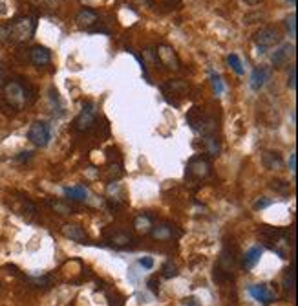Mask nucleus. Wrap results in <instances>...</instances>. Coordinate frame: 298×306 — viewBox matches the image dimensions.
Masks as SVG:
<instances>
[{
	"label": "nucleus",
	"mask_w": 298,
	"mask_h": 306,
	"mask_svg": "<svg viewBox=\"0 0 298 306\" xmlns=\"http://www.w3.org/2000/svg\"><path fill=\"white\" fill-rule=\"evenodd\" d=\"M4 99L11 108L22 110L35 101V90L22 79H11L4 85Z\"/></svg>",
	"instance_id": "1"
},
{
	"label": "nucleus",
	"mask_w": 298,
	"mask_h": 306,
	"mask_svg": "<svg viewBox=\"0 0 298 306\" xmlns=\"http://www.w3.org/2000/svg\"><path fill=\"white\" fill-rule=\"evenodd\" d=\"M37 22L32 17H20L10 22V43H26L33 37Z\"/></svg>",
	"instance_id": "2"
},
{
	"label": "nucleus",
	"mask_w": 298,
	"mask_h": 306,
	"mask_svg": "<svg viewBox=\"0 0 298 306\" xmlns=\"http://www.w3.org/2000/svg\"><path fill=\"white\" fill-rule=\"evenodd\" d=\"M280 39H282V35H280V30L276 26H266L258 30L254 35V44L258 48V54H266V50L280 43Z\"/></svg>",
	"instance_id": "3"
},
{
	"label": "nucleus",
	"mask_w": 298,
	"mask_h": 306,
	"mask_svg": "<svg viewBox=\"0 0 298 306\" xmlns=\"http://www.w3.org/2000/svg\"><path fill=\"white\" fill-rule=\"evenodd\" d=\"M28 140L35 147H48L52 141V125L46 121H33L28 130Z\"/></svg>",
	"instance_id": "4"
},
{
	"label": "nucleus",
	"mask_w": 298,
	"mask_h": 306,
	"mask_svg": "<svg viewBox=\"0 0 298 306\" xmlns=\"http://www.w3.org/2000/svg\"><path fill=\"white\" fill-rule=\"evenodd\" d=\"M96 121H97V112H96V105L92 101H86L82 105V110L80 114L75 118L74 121V129L77 132H88L96 127Z\"/></svg>",
	"instance_id": "5"
},
{
	"label": "nucleus",
	"mask_w": 298,
	"mask_h": 306,
	"mask_svg": "<svg viewBox=\"0 0 298 306\" xmlns=\"http://www.w3.org/2000/svg\"><path fill=\"white\" fill-rule=\"evenodd\" d=\"M212 171V165H210V160L207 156H192L188 163H186V176L196 178V180H202V178H207Z\"/></svg>",
	"instance_id": "6"
},
{
	"label": "nucleus",
	"mask_w": 298,
	"mask_h": 306,
	"mask_svg": "<svg viewBox=\"0 0 298 306\" xmlns=\"http://www.w3.org/2000/svg\"><path fill=\"white\" fill-rule=\"evenodd\" d=\"M156 57H158V63H160L161 66H165V68L174 70V72L180 70L181 61H180V57H178L176 50L172 48V46H168V44H160L158 50H156Z\"/></svg>",
	"instance_id": "7"
},
{
	"label": "nucleus",
	"mask_w": 298,
	"mask_h": 306,
	"mask_svg": "<svg viewBox=\"0 0 298 306\" xmlns=\"http://www.w3.org/2000/svg\"><path fill=\"white\" fill-rule=\"evenodd\" d=\"M249 293L262 304H269V302L276 301L278 297L276 291L271 288V284H252L249 286Z\"/></svg>",
	"instance_id": "8"
},
{
	"label": "nucleus",
	"mask_w": 298,
	"mask_h": 306,
	"mask_svg": "<svg viewBox=\"0 0 298 306\" xmlns=\"http://www.w3.org/2000/svg\"><path fill=\"white\" fill-rule=\"evenodd\" d=\"M294 55V46L289 43H284L280 44L276 50H274V54H272V66L274 68H282V66L289 65V59Z\"/></svg>",
	"instance_id": "9"
},
{
	"label": "nucleus",
	"mask_w": 298,
	"mask_h": 306,
	"mask_svg": "<svg viewBox=\"0 0 298 306\" xmlns=\"http://www.w3.org/2000/svg\"><path fill=\"white\" fill-rule=\"evenodd\" d=\"M269 77H271V70L269 68H266V66H256L254 70L250 72L249 86L254 92H260L266 86L267 81H269Z\"/></svg>",
	"instance_id": "10"
},
{
	"label": "nucleus",
	"mask_w": 298,
	"mask_h": 306,
	"mask_svg": "<svg viewBox=\"0 0 298 306\" xmlns=\"http://www.w3.org/2000/svg\"><path fill=\"white\" fill-rule=\"evenodd\" d=\"M30 61H32L35 66H48L50 63H52V52H50L46 46H40V44H37V46H33L32 50H30Z\"/></svg>",
	"instance_id": "11"
},
{
	"label": "nucleus",
	"mask_w": 298,
	"mask_h": 306,
	"mask_svg": "<svg viewBox=\"0 0 298 306\" xmlns=\"http://www.w3.org/2000/svg\"><path fill=\"white\" fill-rule=\"evenodd\" d=\"M60 231H62V235L66 236V238H70V240H74V242H79V244H84V242L88 240L86 231L80 226H77V224H64Z\"/></svg>",
	"instance_id": "12"
},
{
	"label": "nucleus",
	"mask_w": 298,
	"mask_h": 306,
	"mask_svg": "<svg viewBox=\"0 0 298 306\" xmlns=\"http://www.w3.org/2000/svg\"><path fill=\"white\" fill-rule=\"evenodd\" d=\"M163 92H165V96H186V92H188V86H186L185 81L181 79H174V81H168L163 85Z\"/></svg>",
	"instance_id": "13"
},
{
	"label": "nucleus",
	"mask_w": 298,
	"mask_h": 306,
	"mask_svg": "<svg viewBox=\"0 0 298 306\" xmlns=\"http://www.w3.org/2000/svg\"><path fill=\"white\" fill-rule=\"evenodd\" d=\"M262 163H264V167L269 169V171H276V169H280V167L284 165V160H282V156H280V152L266 151L262 154Z\"/></svg>",
	"instance_id": "14"
},
{
	"label": "nucleus",
	"mask_w": 298,
	"mask_h": 306,
	"mask_svg": "<svg viewBox=\"0 0 298 306\" xmlns=\"http://www.w3.org/2000/svg\"><path fill=\"white\" fill-rule=\"evenodd\" d=\"M262 253H264V247L252 246V247L249 249V251H247V253L244 255V258H242V268H244L245 271H247V269H250V268H254L256 262L260 260Z\"/></svg>",
	"instance_id": "15"
},
{
	"label": "nucleus",
	"mask_w": 298,
	"mask_h": 306,
	"mask_svg": "<svg viewBox=\"0 0 298 306\" xmlns=\"http://www.w3.org/2000/svg\"><path fill=\"white\" fill-rule=\"evenodd\" d=\"M97 19H99L97 11L90 10V8H82V10L75 15V22H77L80 28H88V26H92V24H96Z\"/></svg>",
	"instance_id": "16"
},
{
	"label": "nucleus",
	"mask_w": 298,
	"mask_h": 306,
	"mask_svg": "<svg viewBox=\"0 0 298 306\" xmlns=\"http://www.w3.org/2000/svg\"><path fill=\"white\" fill-rule=\"evenodd\" d=\"M46 204H48V207L54 211V213H57V215H60V216L74 215V207H72L68 202H64V200H48Z\"/></svg>",
	"instance_id": "17"
},
{
	"label": "nucleus",
	"mask_w": 298,
	"mask_h": 306,
	"mask_svg": "<svg viewBox=\"0 0 298 306\" xmlns=\"http://www.w3.org/2000/svg\"><path fill=\"white\" fill-rule=\"evenodd\" d=\"M64 194L72 200H77V202H84L86 196H88V191H86L84 185H72V187H64Z\"/></svg>",
	"instance_id": "18"
},
{
	"label": "nucleus",
	"mask_w": 298,
	"mask_h": 306,
	"mask_svg": "<svg viewBox=\"0 0 298 306\" xmlns=\"http://www.w3.org/2000/svg\"><path fill=\"white\" fill-rule=\"evenodd\" d=\"M134 227H136V231L138 233H150L152 231V227H154V222H152V218H150L148 215H139L136 216V220H134Z\"/></svg>",
	"instance_id": "19"
},
{
	"label": "nucleus",
	"mask_w": 298,
	"mask_h": 306,
	"mask_svg": "<svg viewBox=\"0 0 298 306\" xmlns=\"http://www.w3.org/2000/svg\"><path fill=\"white\" fill-rule=\"evenodd\" d=\"M203 145H205V152L208 156H218L220 151H222V147H220V141L214 138V136H205L203 138Z\"/></svg>",
	"instance_id": "20"
},
{
	"label": "nucleus",
	"mask_w": 298,
	"mask_h": 306,
	"mask_svg": "<svg viewBox=\"0 0 298 306\" xmlns=\"http://www.w3.org/2000/svg\"><path fill=\"white\" fill-rule=\"evenodd\" d=\"M152 235H154V238H158V240H166V238H170L172 236V229H170V226L152 227Z\"/></svg>",
	"instance_id": "21"
},
{
	"label": "nucleus",
	"mask_w": 298,
	"mask_h": 306,
	"mask_svg": "<svg viewBox=\"0 0 298 306\" xmlns=\"http://www.w3.org/2000/svg\"><path fill=\"white\" fill-rule=\"evenodd\" d=\"M112 244L114 246H119V247H124V246H128L130 242H132V236L128 235V233H114L112 235Z\"/></svg>",
	"instance_id": "22"
},
{
	"label": "nucleus",
	"mask_w": 298,
	"mask_h": 306,
	"mask_svg": "<svg viewBox=\"0 0 298 306\" xmlns=\"http://www.w3.org/2000/svg\"><path fill=\"white\" fill-rule=\"evenodd\" d=\"M227 63H229V66L238 74V76H244V65H242V61H240L238 55L230 54L229 57H227Z\"/></svg>",
	"instance_id": "23"
},
{
	"label": "nucleus",
	"mask_w": 298,
	"mask_h": 306,
	"mask_svg": "<svg viewBox=\"0 0 298 306\" xmlns=\"http://www.w3.org/2000/svg\"><path fill=\"white\" fill-rule=\"evenodd\" d=\"M178 273H180V271H178V266L176 264H172L170 260L163 266V277H165V279H174V277H178Z\"/></svg>",
	"instance_id": "24"
},
{
	"label": "nucleus",
	"mask_w": 298,
	"mask_h": 306,
	"mask_svg": "<svg viewBox=\"0 0 298 306\" xmlns=\"http://www.w3.org/2000/svg\"><path fill=\"white\" fill-rule=\"evenodd\" d=\"M286 28H288L291 37H296V13L288 15V19H286Z\"/></svg>",
	"instance_id": "25"
},
{
	"label": "nucleus",
	"mask_w": 298,
	"mask_h": 306,
	"mask_svg": "<svg viewBox=\"0 0 298 306\" xmlns=\"http://www.w3.org/2000/svg\"><path fill=\"white\" fill-rule=\"evenodd\" d=\"M271 189H274V191H278V193H282V194H288L291 187H289V183L284 182V180H272Z\"/></svg>",
	"instance_id": "26"
},
{
	"label": "nucleus",
	"mask_w": 298,
	"mask_h": 306,
	"mask_svg": "<svg viewBox=\"0 0 298 306\" xmlns=\"http://www.w3.org/2000/svg\"><path fill=\"white\" fill-rule=\"evenodd\" d=\"M210 81H212V86L216 94H224V83H222V77L216 74V72H210Z\"/></svg>",
	"instance_id": "27"
},
{
	"label": "nucleus",
	"mask_w": 298,
	"mask_h": 306,
	"mask_svg": "<svg viewBox=\"0 0 298 306\" xmlns=\"http://www.w3.org/2000/svg\"><path fill=\"white\" fill-rule=\"evenodd\" d=\"M286 290L288 291H293V288H294V271L293 269H288V273H286Z\"/></svg>",
	"instance_id": "28"
},
{
	"label": "nucleus",
	"mask_w": 298,
	"mask_h": 306,
	"mask_svg": "<svg viewBox=\"0 0 298 306\" xmlns=\"http://www.w3.org/2000/svg\"><path fill=\"white\" fill-rule=\"evenodd\" d=\"M10 43V24H2L0 26V44Z\"/></svg>",
	"instance_id": "29"
},
{
	"label": "nucleus",
	"mask_w": 298,
	"mask_h": 306,
	"mask_svg": "<svg viewBox=\"0 0 298 306\" xmlns=\"http://www.w3.org/2000/svg\"><path fill=\"white\" fill-rule=\"evenodd\" d=\"M288 86L291 88V90H294V88H296V68H294V65L291 66V68H289Z\"/></svg>",
	"instance_id": "30"
},
{
	"label": "nucleus",
	"mask_w": 298,
	"mask_h": 306,
	"mask_svg": "<svg viewBox=\"0 0 298 306\" xmlns=\"http://www.w3.org/2000/svg\"><path fill=\"white\" fill-rule=\"evenodd\" d=\"M271 204H272V200H269V198H260V200H256L252 207H254L256 211H260V209H266V207H269Z\"/></svg>",
	"instance_id": "31"
},
{
	"label": "nucleus",
	"mask_w": 298,
	"mask_h": 306,
	"mask_svg": "<svg viewBox=\"0 0 298 306\" xmlns=\"http://www.w3.org/2000/svg\"><path fill=\"white\" fill-rule=\"evenodd\" d=\"M33 158V152L32 151H22L18 152V154L15 156V160L18 161V163H24V161H30Z\"/></svg>",
	"instance_id": "32"
},
{
	"label": "nucleus",
	"mask_w": 298,
	"mask_h": 306,
	"mask_svg": "<svg viewBox=\"0 0 298 306\" xmlns=\"http://www.w3.org/2000/svg\"><path fill=\"white\" fill-rule=\"evenodd\" d=\"M139 266H143V268H146V269L154 268V258H152V257H143V258H139Z\"/></svg>",
	"instance_id": "33"
},
{
	"label": "nucleus",
	"mask_w": 298,
	"mask_h": 306,
	"mask_svg": "<svg viewBox=\"0 0 298 306\" xmlns=\"http://www.w3.org/2000/svg\"><path fill=\"white\" fill-rule=\"evenodd\" d=\"M148 288H150V291H152V293H160V280L156 279H150L148 280Z\"/></svg>",
	"instance_id": "34"
},
{
	"label": "nucleus",
	"mask_w": 298,
	"mask_h": 306,
	"mask_svg": "<svg viewBox=\"0 0 298 306\" xmlns=\"http://www.w3.org/2000/svg\"><path fill=\"white\" fill-rule=\"evenodd\" d=\"M180 4L181 0H163V8H166V10H176Z\"/></svg>",
	"instance_id": "35"
},
{
	"label": "nucleus",
	"mask_w": 298,
	"mask_h": 306,
	"mask_svg": "<svg viewBox=\"0 0 298 306\" xmlns=\"http://www.w3.org/2000/svg\"><path fill=\"white\" fill-rule=\"evenodd\" d=\"M289 169H291V172H296V154H291V158H289Z\"/></svg>",
	"instance_id": "36"
},
{
	"label": "nucleus",
	"mask_w": 298,
	"mask_h": 306,
	"mask_svg": "<svg viewBox=\"0 0 298 306\" xmlns=\"http://www.w3.org/2000/svg\"><path fill=\"white\" fill-rule=\"evenodd\" d=\"M185 306H200L196 302V299H185Z\"/></svg>",
	"instance_id": "37"
},
{
	"label": "nucleus",
	"mask_w": 298,
	"mask_h": 306,
	"mask_svg": "<svg viewBox=\"0 0 298 306\" xmlns=\"http://www.w3.org/2000/svg\"><path fill=\"white\" fill-rule=\"evenodd\" d=\"M245 4H249V6H256V4H260L262 0H244Z\"/></svg>",
	"instance_id": "38"
},
{
	"label": "nucleus",
	"mask_w": 298,
	"mask_h": 306,
	"mask_svg": "<svg viewBox=\"0 0 298 306\" xmlns=\"http://www.w3.org/2000/svg\"><path fill=\"white\" fill-rule=\"evenodd\" d=\"M0 85H2V68H0Z\"/></svg>",
	"instance_id": "39"
},
{
	"label": "nucleus",
	"mask_w": 298,
	"mask_h": 306,
	"mask_svg": "<svg viewBox=\"0 0 298 306\" xmlns=\"http://www.w3.org/2000/svg\"><path fill=\"white\" fill-rule=\"evenodd\" d=\"M288 2H291V4H293V6L296 4V0H288Z\"/></svg>",
	"instance_id": "40"
}]
</instances>
